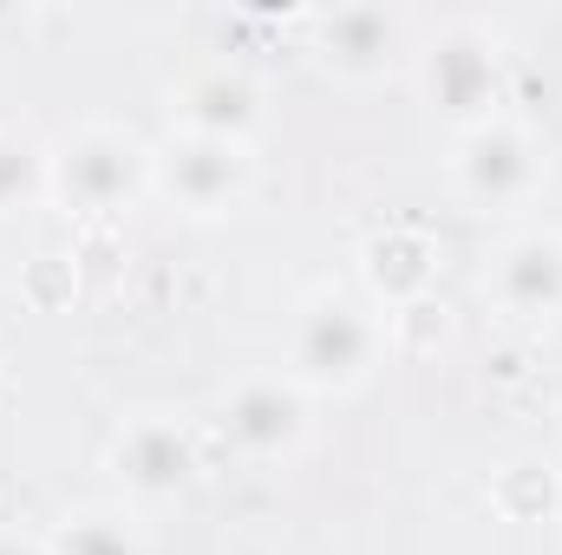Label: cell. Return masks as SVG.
<instances>
[{"instance_id": "30bf717a", "label": "cell", "mask_w": 562, "mask_h": 555, "mask_svg": "<svg viewBox=\"0 0 562 555\" xmlns=\"http://www.w3.org/2000/svg\"><path fill=\"white\" fill-rule=\"evenodd\" d=\"M484 301L504 320L543 327L562 314V229H517L484 262Z\"/></svg>"}, {"instance_id": "52a82bcc", "label": "cell", "mask_w": 562, "mask_h": 555, "mask_svg": "<svg viewBox=\"0 0 562 555\" xmlns=\"http://www.w3.org/2000/svg\"><path fill=\"white\" fill-rule=\"evenodd\" d=\"M105 477L119 503H170L203 477V438L183 412H132L105 438Z\"/></svg>"}, {"instance_id": "2e32d148", "label": "cell", "mask_w": 562, "mask_h": 555, "mask_svg": "<svg viewBox=\"0 0 562 555\" xmlns=\"http://www.w3.org/2000/svg\"><path fill=\"white\" fill-rule=\"evenodd\" d=\"M20 287H26V301H33V307L59 314V307H72V301H79V269H72L66 256H40V262L20 275Z\"/></svg>"}, {"instance_id": "3957f363", "label": "cell", "mask_w": 562, "mask_h": 555, "mask_svg": "<svg viewBox=\"0 0 562 555\" xmlns=\"http://www.w3.org/2000/svg\"><path fill=\"white\" fill-rule=\"evenodd\" d=\"M150 157L157 144L138 138L132 125L112 118H86L72 132L46 144L53 163V209L79 216V223H119L150 196Z\"/></svg>"}, {"instance_id": "8fae6325", "label": "cell", "mask_w": 562, "mask_h": 555, "mask_svg": "<svg viewBox=\"0 0 562 555\" xmlns=\"http://www.w3.org/2000/svg\"><path fill=\"white\" fill-rule=\"evenodd\" d=\"M353 269H360V294H367L380 314H393V307H406V301L438 294L445 249H438V236H431L425 223H386V229H373V236L353 249Z\"/></svg>"}, {"instance_id": "ba28073f", "label": "cell", "mask_w": 562, "mask_h": 555, "mask_svg": "<svg viewBox=\"0 0 562 555\" xmlns=\"http://www.w3.org/2000/svg\"><path fill=\"white\" fill-rule=\"evenodd\" d=\"M216 438L243 464H294L314 438V399L288 373H243L216 393Z\"/></svg>"}, {"instance_id": "7a4b0ae2", "label": "cell", "mask_w": 562, "mask_h": 555, "mask_svg": "<svg viewBox=\"0 0 562 555\" xmlns=\"http://www.w3.org/2000/svg\"><path fill=\"white\" fill-rule=\"evenodd\" d=\"M413 86L425 112L458 138L510 112V53L484 20H445L413 46Z\"/></svg>"}, {"instance_id": "9c48e42d", "label": "cell", "mask_w": 562, "mask_h": 555, "mask_svg": "<svg viewBox=\"0 0 562 555\" xmlns=\"http://www.w3.org/2000/svg\"><path fill=\"white\" fill-rule=\"evenodd\" d=\"M164 105H170V132H196V138L256 144V132L269 125V92L236 59H203L177 72L164 86Z\"/></svg>"}, {"instance_id": "6da1fadb", "label": "cell", "mask_w": 562, "mask_h": 555, "mask_svg": "<svg viewBox=\"0 0 562 555\" xmlns=\"http://www.w3.org/2000/svg\"><path fill=\"white\" fill-rule=\"evenodd\" d=\"M393 360L386 340V314L360 294V287H314L301 294L294 320H288V353L281 373L307 393V399H353L367 393Z\"/></svg>"}, {"instance_id": "5b68a950", "label": "cell", "mask_w": 562, "mask_h": 555, "mask_svg": "<svg viewBox=\"0 0 562 555\" xmlns=\"http://www.w3.org/2000/svg\"><path fill=\"white\" fill-rule=\"evenodd\" d=\"M307 59L340 92H380L386 79L413 72V20L400 7H314L301 13Z\"/></svg>"}, {"instance_id": "4fadbf2b", "label": "cell", "mask_w": 562, "mask_h": 555, "mask_svg": "<svg viewBox=\"0 0 562 555\" xmlns=\"http://www.w3.org/2000/svg\"><path fill=\"white\" fill-rule=\"evenodd\" d=\"M491 510L504 523H562V471L557 457H510L491 471Z\"/></svg>"}, {"instance_id": "7c38bea8", "label": "cell", "mask_w": 562, "mask_h": 555, "mask_svg": "<svg viewBox=\"0 0 562 555\" xmlns=\"http://www.w3.org/2000/svg\"><path fill=\"white\" fill-rule=\"evenodd\" d=\"M46 555H150V530L132 503L99 497V503H72L46 523Z\"/></svg>"}, {"instance_id": "277c9868", "label": "cell", "mask_w": 562, "mask_h": 555, "mask_svg": "<svg viewBox=\"0 0 562 555\" xmlns=\"http://www.w3.org/2000/svg\"><path fill=\"white\" fill-rule=\"evenodd\" d=\"M445 177H451V196L477 216H504V209H530L550 183V144L537 138L517 112L491 118V125H471L451 138L445 157Z\"/></svg>"}, {"instance_id": "5bb4252c", "label": "cell", "mask_w": 562, "mask_h": 555, "mask_svg": "<svg viewBox=\"0 0 562 555\" xmlns=\"http://www.w3.org/2000/svg\"><path fill=\"white\" fill-rule=\"evenodd\" d=\"M40 203H53L46 144L20 138V132H0V216H26Z\"/></svg>"}, {"instance_id": "e0dca14e", "label": "cell", "mask_w": 562, "mask_h": 555, "mask_svg": "<svg viewBox=\"0 0 562 555\" xmlns=\"http://www.w3.org/2000/svg\"><path fill=\"white\" fill-rule=\"evenodd\" d=\"M0 555H46V536H26V530H0Z\"/></svg>"}, {"instance_id": "8992f818", "label": "cell", "mask_w": 562, "mask_h": 555, "mask_svg": "<svg viewBox=\"0 0 562 555\" xmlns=\"http://www.w3.org/2000/svg\"><path fill=\"white\" fill-rule=\"evenodd\" d=\"M256 177H262L256 170V144L196 138V132L157 138V157H150V196L170 203L190 223H223V216L249 209Z\"/></svg>"}, {"instance_id": "ac0fdd59", "label": "cell", "mask_w": 562, "mask_h": 555, "mask_svg": "<svg viewBox=\"0 0 562 555\" xmlns=\"http://www.w3.org/2000/svg\"><path fill=\"white\" fill-rule=\"evenodd\" d=\"M0 399H7V366H0Z\"/></svg>"}, {"instance_id": "9a60e30c", "label": "cell", "mask_w": 562, "mask_h": 555, "mask_svg": "<svg viewBox=\"0 0 562 555\" xmlns=\"http://www.w3.org/2000/svg\"><path fill=\"white\" fill-rule=\"evenodd\" d=\"M386 340H393V360H438V353H451V340H458V314H451L438 294L406 301V307L386 314Z\"/></svg>"}, {"instance_id": "d6986e66", "label": "cell", "mask_w": 562, "mask_h": 555, "mask_svg": "<svg viewBox=\"0 0 562 555\" xmlns=\"http://www.w3.org/2000/svg\"><path fill=\"white\" fill-rule=\"evenodd\" d=\"M557 471H562V464H557Z\"/></svg>"}]
</instances>
